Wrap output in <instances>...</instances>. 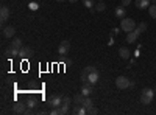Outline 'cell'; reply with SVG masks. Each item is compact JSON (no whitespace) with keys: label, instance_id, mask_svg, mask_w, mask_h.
<instances>
[{"label":"cell","instance_id":"20","mask_svg":"<svg viewBox=\"0 0 156 115\" xmlns=\"http://www.w3.org/2000/svg\"><path fill=\"white\" fill-rule=\"evenodd\" d=\"M147 28H148V25L145 23V22H140L139 25H137V27H136V30L142 34V33H144V31H147Z\"/></svg>","mask_w":156,"mask_h":115},{"label":"cell","instance_id":"21","mask_svg":"<svg viewBox=\"0 0 156 115\" xmlns=\"http://www.w3.org/2000/svg\"><path fill=\"white\" fill-rule=\"evenodd\" d=\"M83 106L86 107V109H90L94 106V103H92V100H90L89 96H84V101H83Z\"/></svg>","mask_w":156,"mask_h":115},{"label":"cell","instance_id":"28","mask_svg":"<svg viewBox=\"0 0 156 115\" xmlns=\"http://www.w3.org/2000/svg\"><path fill=\"white\" fill-rule=\"evenodd\" d=\"M28 8H30L31 11H36V9L39 8V5H37L36 2H31V3H28Z\"/></svg>","mask_w":156,"mask_h":115},{"label":"cell","instance_id":"32","mask_svg":"<svg viewBox=\"0 0 156 115\" xmlns=\"http://www.w3.org/2000/svg\"><path fill=\"white\" fill-rule=\"evenodd\" d=\"M108 45H114V39H112V37H109V42H108Z\"/></svg>","mask_w":156,"mask_h":115},{"label":"cell","instance_id":"9","mask_svg":"<svg viewBox=\"0 0 156 115\" xmlns=\"http://www.w3.org/2000/svg\"><path fill=\"white\" fill-rule=\"evenodd\" d=\"M27 109H28V106L23 104V103H14L12 104V110H14L16 113H25Z\"/></svg>","mask_w":156,"mask_h":115},{"label":"cell","instance_id":"16","mask_svg":"<svg viewBox=\"0 0 156 115\" xmlns=\"http://www.w3.org/2000/svg\"><path fill=\"white\" fill-rule=\"evenodd\" d=\"M129 55H131V53H129L128 48H125V47H120V48H119V56H120L122 59H129Z\"/></svg>","mask_w":156,"mask_h":115},{"label":"cell","instance_id":"26","mask_svg":"<svg viewBox=\"0 0 156 115\" xmlns=\"http://www.w3.org/2000/svg\"><path fill=\"white\" fill-rule=\"evenodd\" d=\"M72 98L70 96H62V104H67V106H70V103H72Z\"/></svg>","mask_w":156,"mask_h":115},{"label":"cell","instance_id":"27","mask_svg":"<svg viewBox=\"0 0 156 115\" xmlns=\"http://www.w3.org/2000/svg\"><path fill=\"white\" fill-rule=\"evenodd\" d=\"M36 104H37V103H36V100H28V101H27V106H28L30 109H34Z\"/></svg>","mask_w":156,"mask_h":115},{"label":"cell","instance_id":"4","mask_svg":"<svg viewBox=\"0 0 156 115\" xmlns=\"http://www.w3.org/2000/svg\"><path fill=\"white\" fill-rule=\"evenodd\" d=\"M61 104H62V96H59V95H50L47 100V106H50L51 109L59 107Z\"/></svg>","mask_w":156,"mask_h":115},{"label":"cell","instance_id":"7","mask_svg":"<svg viewBox=\"0 0 156 115\" xmlns=\"http://www.w3.org/2000/svg\"><path fill=\"white\" fill-rule=\"evenodd\" d=\"M2 34L6 37V39H12V37L16 36V28L11 27V25H9V27H5L3 31H2Z\"/></svg>","mask_w":156,"mask_h":115},{"label":"cell","instance_id":"34","mask_svg":"<svg viewBox=\"0 0 156 115\" xmlns=\"http://www.w3.org/2000/svg\"><path fill=\"white\" fill-rule=\"evenodd\" d=\"M150 2H151V3H156V0H150Z\"/></svg>","mask_w":156,"mask_h":115},{"label":"cell","instance_id":"30","mask_svg":"<svg viewBox=\"0 0 156 115\" xmlns=\"http://www.w3.org/2000/svg\"><path fill=\"white\" fill-rule=\"evenodd\" d=\"M129 3H131V0H122V3H120V5H123V6H128Z\"/></svg>","mask_w":156,"mask_h":115},{"label":"cell","instance_id":"18","mask_svg":"<svg viewBox=\"0 0 156 115\" xmlns=\"http://www.w3.org/2000/svg\"><path fill=\"white\" fill-rule=\"evenodd\" d=\"M9 45L16 47V48H22V47H23V45H22V39H20V37H12L11 42H9Z\"/></svg>","mask_w":156,"mask_h":115},{"label":"cell","instance_id":"35","mask_svg":"<svg viewBox=\"0 0 156 115\" xmlns=\"http://www.w3.org/2000/svg\"><path fill=\"white\" fill-rule=\"evenodd\" d=\"M56 2H59V3H61V2H64V0H56Z\"/></svg>","mask_w":156,"mask_h":115},{"label":"cell","instance_id":"5","mask_svg":"<svg viewBox=\"0 0 156 115\" xmlns=\"http://www.w3.org/2000/svg\"><path fill=\"white\" fill-rule=\"evenodd\" d=\"M69 52H70V42H69V41H62V42L59 44V47H58V55L66 56Z\"/></svg>","mask_w":156,"mask_h":115},{"label":"cell","instance_id":"1","mask_svg":"<svg viewBox=\"0 0 156 115\" xmlns=\"http://www.w3.org/2000/svg\"><path fill=\"white\" fill-rule=\"evenodd\" d=\"M136 27H137V25H136L134 19H131V17H123L120 20V30L125 31V33H129V31L136 30Z\"/></svg>","mask_w":156,"mask_h":115},{"label":"cell","instance_id":"25","mask_svg":"<svg viewBox=\"0 0 156 115\" xmlns=\"http://www.w3.org/2000/svg\"><path fill=\"white\" fill-rule=\"evenodd\" d=\"M95 9H97L98 12H101V11H105V9H106V5L103 3V2H100L98 5H95Z\"/></svg>","mask_w":156,"mask_h":115},{"label":"cell","instance_id":"12","mask_svg":"<svg viewBox=\"0 0 156 115\" xmlns=\"http://www.w3.org/2000/svg\"><path fill=\"white\" fill-rule=\"evenodd\" d=\"M126 6H123V5H119L115 9H114V14H115V17H119L120 20L126 16V9H125Z\"/></svg>","mask_w":156,"mask_h":115},{"label":"cell","instance_id":"22","mask_svg":"<svg viewBox=\"0 0 156 115\" xmlns=\"http://www.w3.org/2000/svg\"><path fill=\"white\" fill-rule=\"evenodd\" d=\"M148 14H150V17L156 19V3H151V5H150V8H148Z\"/></svg>","mask_w":156,"mask_h":115},{"label":"cell","instance_id":"14","mask_svg":"<svg viewBox=\"0 0 156 115\" xmlns=\"http://www.w3.org/2000/svg\"><path fill=\"white\" fill-rule=\"evenodd\" d=\"M98 79H100V75H98V72H92V73H89L87 75V83L89 84H97L98 83Z\"/></svg>","mask_w":156,"mask_h":115},{"label":"cell","instance_id":"11","mask_svg":"<svg viewBox=\"0 0 156 115\" xmlns=\"http://www.w3.org/2000/svg\"><path fill=\"white\" fill-rule=\"evenodd\" d=\"M31 55H33V50H31L30 47H22L20 52H19V58H22V59H27V58H30Z\"/></svg>","mask_w":156,"mask_h":115},{"label":"cell","instance_id":"3","mask_svg":"<svg viewBox=\"0 0 156 115\" xmlns=\"http://www.w3.org/2000/svg\"><path fill=\"white\" fill-rule=\"evenodd\" d=\"M153 96H154V90H153V89H144L142 93H140V103L148 106L153 101Z\"/></svg>","mask_w":156,"mask_h":115},{"label":"cell","instance_id":"24","mask_svg":"<svg viewBox=\"0 0 156 115\" xmlns=\"http://www.w3.org/2000/svg\"><path fill=\"white\" fill-rule=\"evenodd\" d=\"M83 5L89 9H92L94 8V0H83Z\"/></svg>","mask_w":156,"mask_h":115},{"label":"cell","instance_id":"8","mask_svg":"<svg viewBox=\"0 0 156 115\" xmlns=\"http://www.w3.org/2000/svg\"><path fill=\"white\" fill-rule=\"evenodd\" d=\"M9 17V8L6 5H3L2 8H0V20H2V23H5Z\"/></svg>","mask_w":156,"mask_h":115},{"label":"cell","instance_id":"10","mask_svg":"<svg viewBox=\"0 0 156 115\" xmlns=\"http://www.w3.org/2000/svg\"><path fill=\"white\" fill-rule=\"evenodd\" d=\"M19 52H20V48H16V47H12V45H9V47L6 48V52H5V55H6L8 58H16V56H19Z\"/></svg>","mask_w":156,"mask_h":115},{"label":"cell","instance_id":"13","mask_svg":"<svg viewBox=\"0 0 156 115\" xmlns=\"http://www.w3.org/2000/svg\"><path fill=\"white\" fill-rule=\"evenodd\" d=\"M150 0H134V5H136V8H139V9H147V8H150Z\"/></svg>","mask_w":156,"mask_h":115},{"label":"cell","instance_id":"6","mask_svg":"<svg viewBox=\"0 0 156 115\" xmlns=\"http://www.w3.org/2000/svg\"><path fill=\"white\" fill-rule=\"evenodd\" d=\"M139 36H140V33H139L137 30H133V31L126 33V42H128V44H134V42L137 41Z\"/></svg>","mask_w":156,"mask_h":115},{"label":"cell","instance_id":"17","mask_svg":"<svg viewBox=\"0 0 156 115\" xmlns=\"http://www.w3.org/2000/svg\"><path fill=\"white\" fill-rule=\"evenodd\" d=\"M67 113H70V106L61 104V106L58 107V115H67Z\"/></svg>","mask_w":156,"mask_h":115},{"label":"cell","instance_id":"33","mask_svg":"<svg viewBox=\"0 0 156 115\" xmlns=\"http://www.w3.org/2000/svg\"><path fill=\"white\" fill-rule=\"evenodd\" d=\"M69 2H70V3H75V2H78V0H69Z\"/></svg>","mask_w":156,"mask_h":115},{"label":"cell","instance_id":"31","mask_svg":"<svg viewBox=\"0 0 156 115\" xmlns=\"http://www.w3.org/2000/svg\"><path fill=\"white\" fill-rule=\"evenodd\" d=\"M120 28H112V34H119Z\"/></svg>","mask_w":156,"mask_h":115},{"label":"cell","instance_id":"15","mask_svg":"<svg viewBox=\"0 0 156 115\" xmlns=\"http://www.w3.org/2000/svg\"><path fill=\"white\" fill-rule=\"evenodd\" d=\"M81 93H83L84 96H90V95H92V84H83Z\"/></svg>","mask_w":156,"mask_h":115},{"label":"cell","instance_id":"36","mask_svg":"<svg viewBox=\"0 0 156 115\" xmlns=\"http://www.w3.org/2000/svg\"><path fill=\"white\" fill-rule=\"evenodd\" d=\"M98 2H103V0H98Z\"/></svg>","mask_w":156,"mask_h":115},{"label":"cell","instance_id":"23","mask_svg":"<svg viewBox=\"0 0 156 115\" xmlns=\"http://www.w3.org/2000/svg\"><path fill=\"white\" fill-rule=\"evenodd\" d=\"M92 72H97V67H95V66H87V67H84V70H83V73H86V75L92 73Z\"/></svg>","mask_w":156,"mask_h":115},{"label":"cell","instance_id":"19","mask_svg":"<svg viewBox=\"0 0 156 115\" xmlns=\"http://www.w3.org/2000/svg\"><path fill=\"white\" fill-rule=\"evenodd\" d=\"M72 100H73V103H75V104H83V101H84V95H83V93H78V95H75Z\"/></svg>","mask_w":156,"mask_h":115},{"label":"cell","instance_id":"29","mask_svg":"<svg viewBox=\"0 0 156 115\" xmlns=\"http://www.w3.org/2000/svg\"><path fill=\"white\" fill-rule=\"evenodd\" d=\"M87 113H90V115H95V113H98V109H95V107L92 106L90 109H87Z\"/></svg>","mask_w":156,"mask_h":115},{"label":"cell","instance_id":"2","mask_svg":"<svg viewBox=\"0 0 156 115\" xmlns=\"http://www.w3.org/2000/svg\"><path fill=\"white\" fill-rule=\"evenodd\" d=\"M115 86H117V89L123 90V89L134 87V83H133L131 79H128L126 76H117V78H115Z\"/></svg>","mask_w":156,"mask_h":115}]
</instances>
